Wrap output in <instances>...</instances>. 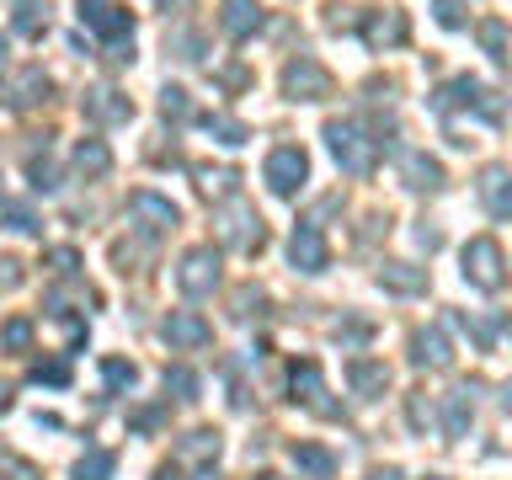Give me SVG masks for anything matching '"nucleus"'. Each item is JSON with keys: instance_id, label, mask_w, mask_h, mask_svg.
<instances>
[{"instance_id": "1", "label": "nucleus", "mask_w": 512, "mask_h": 480, "mask_svg": "<svg viewBox=\"0 0 512 480\" xmlns=\"http://www.w3.org/2000/svg\"><path fill=\"white\" fill-rule=\"evenodd\" d=\"M432 112H438L443 123H454V112H470V118H480L486 128H496L502 123V96L475 75H454V80H443V86L432 91Z\"/></svg>"}, {"instance_id": "2", "label": "nucleus", "mask_w": 512, "mask_h": 480, "mask_svg": "<svg viewBox=\"0 0 512 480\" xmlns=\"http://www.w3.org/2000/svg\"><path fill=\"white\" fill-rule=\"evenodd\" d=\"M326 144H331L336 166H342L347 176H374V171H379V150H384V144L368 134L363 123L331 118V123H326Z\"/></svg>"}, {"instance_id": "3", "label": "nucleus", "mask_w": 512, "mask_h": 480, "mask_svg": "<svg viewBox=\"0 0 512 480\" xmlns=\"http://www.w3.org/2000/svg\"><path fill=\"white\" fill-rule=\"evenodd\" d=\"M459 272H464V283H470V288H480V294H502V288H507V251H502V240H496V235L464 240Z\"/></svg>"}, {"instance_id": "4", "label": "nucleus", "mask_w": 512, "mask_h": 480, "mask_svg": "<svg viewBox=\"0 0 512 480\" xmlns=\"http://www.w3.org/2000/svg\"><path fill=\"white\" fill-rule=\"evenodd\" d=\"M214 230H219V246H230L240 256H256V251L267 246V224H262V214H256L246 198L219 203L214 208Z\"/></svg>"}, {"instance_id": "5", "label": "nucleus", "mask_w": 512, "mask_h": 480, "mask_svg": "<svg viewBox=\"0 0 512 480\" xmlns=\"http://www.w3.org/2000/svg\"><path fill=\"white\" fill-rule=\"evenodd\" d=\"M278 86H283L288 102H326V96L336 91V80H331V70L315 54H294V59L283 64Z\"/></svg>"}, {"instance_id": "6", "label": "nucleus", "mask_w": 512, "mask_h": 480, "mask_svg": "<svg viewBox=\"0 0 512 480\" xmlns=\"http://www.w3.org/2000/svg\"><path fill=\"white\" fill-rule=\"evenodd\" d=\"M219 246L214 240H203V246H187L182 262H176V288H182L187 299H208L219 288Z\"/></svg>"}, {"instance_id": "7", "label": "nucleus", "mask_w": 512, "mask_h": 480, "mask_svg": "<svg viewBox=\"0 0 512 480\" xmlns=\"http://www.w3.org/2000/svg\"><path fill=\"white\" fill-rule=\"evenodd\" d=\"M331 390H326V374H320V363L315 358H294L288 363V400L294 406H304V411H315V416H342V406L336 400H326Z\"/></svg>"}, {"instance_id": "8", "label": "nucleus", "mask_w": 512, "mask_h": 480, "mask_svg": "<svg viewBox=\"0 0 512 480\" xmlns=\"http://www.w3.org/2000/svg\"><path fill=\"white\" fill-rule=\"evenodd\" d=\"M128 214H134L144 240H160V235H171L176 224H182V208H176L171 198H160V192H150V187L128 192Z\"/></svg>"}, {"instance_id": "9", "label": "nucleus", "mask_w": 512, "mask_h": 480, "mask_svg": "<svg viewBox=\"0 0 512 480\" xmlns=\"http://www.w3.org/2000/svg\"><path fill=\"white\" fill-rule=\"evenodd\" d=\"M80 22H86L107 48L134 43V11L118 6V0H80Z\"/></svg>"}, {"instance_id": "10", "label": "nucleus", "mask_w": 512, "mask_h": 480, "mask_svg": "<svg viewBox=\"0 0 512 480\" xmlns=\"http://www.w3.org/2000/svg\"><path fill=\"white\" fill-rule=\"evenodd\" d=\"M262 176H267V187L278 192V198H294V192L310 182V155H304L299 144H278V150L267 155Z\"/></svg>"}, {"instance_id": "11", "label": "nucleus", "mask_w": 512, "mask_h": 480, "mask_svg": "<svg viewBox=\"0 0 512 480\" xmlns=\"http://www.w3.org/2000/svg\"><path fill=\"white\" fill-rule=\"evenodd\" d=\"M288 262H294V272H304V278H320V272L331 267V246H326V235H320L315 219L294 224V235H288Z\"/></svg>"}, {"instance_id": "12", "label": "nucleus", "mask_w": 512, "mask_h": 480, "mask_svg": "<svg viewBox=\"0 0 512 480\" xmlns=\"http://www.w3.org/2000/svg\"><path fill=\"white\" fill-rule=\"evenodd\" d=\"M395 171H400V182H406L411 192H443V182H448L438 155H427V150H406V144L395 150Z\"/></svg>"}, {"instance_id": "13", "label": "nucleus", "mask_w": 512, "mask_h": 480, "mask_svg": "<svg viewBox=\"0 0 512 480\" xmlns=\"http://www.w3.org/2000/svg\"><path fill=\"white\" fill-rule=\"evenodd\" d=\"M358 38L374 48V54H384V48H400L411 38V22H406V11H363L358 16Z\"/></svg>"}, {"instance_id": "14", "label": "nucleus", "mask_w": 512, "mask_h": 480, "mask_svg": "<svg viewBox=\"0 0 512 480\" xmlns=\"http://www.w3.org/2000/svg\"><path fill=\"white\" fill-rule=\"evenodd\" d=\"M48 91H54V75L43 70V64H22L11 80H6V107H16V112H32V107H43L48 102Z\"/></svg>"}, {"instance_id": "15", "label": "nucleus", "mask_w": 512, "mask_h": 480, "mask_svg": "<svg viewBox=\"0 0 512 480\" xmlns=\"http://www.w3.org/2000/svg\"><path fill=\"white\" fill-rule=\"evenodd\" d=\"M160 336H166L171 352H198L214 342V326L198 315V310H171L166 320H160Z\"/></svg>"}, {"instance_id": "16", "label": "nucleus", "mask_w": 512, "mask_h": 480, "mask_svg": "<svg viewBox=\"0 0 512 480\" xmlns=\"http://www.w3.org/2000/svg\"><path fill=\"white\" fill-rule=\"evenodd\" d=\"M475 198H480V208H486L491 219H512V166H502V160L480 166V176H475Z\"/></svg>"}, {"instance_id": "17", "label": "nucleus", "mask_w": 512, "mask_h": 480, "mask_svg": "<svg viewBox=\"0 0 512 480\" xmlns=\"http://www.w3.org/2000/svg\"><path fill=\"white\" fill-rule=\"evenodd\" d=\"M80 112H86L91 123L112 128V123H128V118H134V102H128L118 86H91L86 96H80Z\"/></svg>"}, {"instance_id": "18", "label": "nucleus", "mask_w": 512, "mask_h": 480, "mask_svg": "<svg viewBox=\"0 0 512 480\" xmlns=\"http://www.w3.org/2000/svg\"><path fill=\"white\" fill-rule=\"evenodd\" d=\"M262 22H267L262 0H224V6H219V27H224V38H230V43L256 38V32H262Z\"/></svg>"}, {"instance_id": "19", "label": "nucleus", "mask_w": 512, "mask_h": 480, "mask_svg": "<svg viewBox=\"0 0 512 480\" xmlns=\"http://www.w3.org/2000/svg\"><path fill=\"white\" fill-rule=\"evenodd\" d=\"M475 390L480 384H454V390L443 395V438L454 443V438H464V432H470V422H475Z\"/></svg>"}, {"instance_id": "20", "label": "nucleus", "mask_w": 512, "mask_h": 480, "mask_svg": "<svg viewBox=\"0 0 512 480\" xmlns=\"http://www.w3.org/2000/svg\"><path fill=\"white\" fill-rule=\"evenodd\" d=\"M411 363L416 368H448V363H454V342H448V331L443 326L411 331Z\"/></svg>"}, {"instance_id": "21", "label": "nucleus", "mask_w": 512, "mask_h": 480, "mask_svg": "<svg viewBox=\"0 0 512 480\" xmlns=\"http://www.w3.org/2000/svg\"><path fill=\"white\" fill-rule=\"evenodd\" d=\"M288 459H294V470L304 480H331L336 470H342V459H336L326 443H310V438H299L294 448H288Z\"/></svg>"}, {"instance_id": "22", "label": "nucleus", "mask_w": 512, "mask_h": 480, "mask_svg": "<svg viewBox=\"0 0 512 480\" xmlns=\"http://www.w3.org/2000/svg\"><path fill=\"white\" fill-rule=\"evenodd\" d=\"M390 363H379V358H352L347 363V384H352V395L358 400H379L384 390H390Z\"/></svg>"}, {"instance_id": "23", "label": "nucleus", "mask_w": 512, "mask_h": 480, "mask_svg": "<svg viewBox=\"0 0 512 480\" xmlns=\"http://www.w3.org/2000/svg\"><path fill=\"white\" fill-rule=\"evenodd\" d=\"M219 448H224V438H219L214 427H192L187 438L176 443V464H198V470H214Z\"/></svg>"}, {"instance_id": "24", "label": "nucleus", "mask_w": 512, "mask_h": 480, "mask_svg": "<svg viewBox=\"0 0 512 480\" xmlns=\"http://www.w3.org/2000/svg\"><path fill=\"white\" fill-rule=\"evenodd\" d=\"M427 267H411V262H384L379 267V288L384 294H427Z\"/></svg>"}, {"instance_id": "25", "label": "nucleus", "mask_w": 512, "mask_h": 480, "mask_svg": "<svg viewBox=\"0 0 512 480\" xmlns=\"http://www.w3.org/2000/svg\"><path fill=\"white\" fill-rule=\"evenodd\" d=\"M448 320H454V326H464V331H470L480 352H491V347H496V336H502V331L512 326L507 315H464V310H454Z\"/></svg>"}, {"instance_id": "26", "label": "nucleus", "mask_w": 512, "mask_h": 480, "mask_svg": "<svg viewBox=\"0 0 512 480\" xmlns=\"http://www.w3.org/2000/svg\"><path fill=\"white\" fill-rule=\"evenodd\" d=\"M192 176H198V192H203V198H224V203L235 198V182H240L235 166H192Z\"/></svg>"}, {"instance_id": "27", "label": "nucleus", "mask_w": 512, "mask_h": 480, "mask_svg": "<svg viewBox=\"0 0 512 480\" xmlns=\"http://www.w3.org/2000/svg\"><path fill=\"white\" fill-rule=\"evenodd\" d=\"M70 166H75L80 176H107V171H112L107 139H80V144H75V155H70Z\"/></svg>"}, {"instance_id": "28", "label": "nucleus", "mask_w": 512, "mask_h": 480, "mask_svg": "<svg viewBox=\"0 0 512 480\" xmlns=\"http://www.w3.org/2000/svg\"><path fill=\"white\" fill-rule=\"evenodd\" d=\"M11 27L22 38H43L48 32V0H11Z\"/></svg>"}, {"instance_id": "29", "label": "nucleus", "mask_w": 512, "mask_h": 480, "mask_svg": "<svg viewBox=\"0 0 512 480\" xmlns=\"http://www.w3.org/2000/svg\"><path fill=\"white\" fill-rule=\"evenodd\" d=\"M112 475H118V454L112 448H86L70 470V480H112Z\"/></svg>"}, {"instance_id": "30", "label": "nucleus", "mask_w": 512, "mask_h": 480, "mask_svg": "<svg viewBox=\"0 0 512 480\" xmlns=\"http://www.w3.org/2000/svg\"><path fill=\"white\" fill-rule=\"evenodd\" d=\"M203 134H214L219 144H230V150H235V144H246L251 139V128L246 123H240V118H230V112H203Z\"/></svg>"}, {"instance_id": "31", "label": "nucleus", "mask_w": 512, "mask_h": 480, "mask_svg": "<svg viewBox=\"0 0 512 480\" xmlns=\"http://www.w3.org/2000/svg\"><path fill=\"white\" fill-rule=\"evenodd\" d=\"M331 336L342 342V352H358V347L368 342V336H374V320H363V315H342V320L331 326Z\"/></svg>"}, {"instance_id": "32", "label": "nucleus", "mask_w": 512, "mask_h": 480, "mask_svg": "<svg viewBox=\"0 0 512 480\" xmlns=\"http://www.w3.org/2000/svg\"><path fill=\"white\" fill-rule=\"evenodd\" d=\"M0 347H6L11 358H27V352H32V320L27 315H11L6 326H0Z\"/></svg>"}, {"instance_id": "33", "label": "nucleus", "mask_w": 512, "mask_h": 480, "mask_svg": "<svg viewBox=\"0 0 512 480\" xmlns=\"http://www.w3.org/2000/svg\"><path fill=\"white\" fill-rule=\"evenodd\" d=\"M27 182H32V192H59L64 182H59V166H54V155H27Z\"/></svg>"}, {"instance_id": "34", "label": "nucleus", "mask_w": 512, "mask_h": 480, "mask_svg": "<svg viewBox=\"0 0 512 480\" xmlns=\"http://www.w3.org/2000/svg\"><path fill=\"white\" fill-rule=\"evenodd\" d=\"M475 32H480V48H486L496 64L512 59V54H507V22H502V16H486V22H480Z\"/></svg>"}, {"instance_id": "35", "label": "nucleus", "mask_w": 512, "mask_h": 480, "mask_svg": "<svg viewBox=\"0 0 512 480\" xmlns=\"http://www.w3.org/2000/svg\"><path fill=\"white\" fill-rule=\"evenodd\" d=\"M160 384H166V395H176V400H198L203 395V379L192 374V368H182V363H171Z\"/></svg>"}, {"instance_id": "36", "label": "nucleus", "mask_w": 512, "mask_h": 480, "mask_svg": "<svg viewBox=\"0 0 512 480\" xmlns=\"http://www.w3.org/2000/svg\"><path fill=\"white\" fill-rule=\"evenodd\" d=\"M166 48L182 64H203V32H192V27H176L171 38H166Z\"/></svg>"}, {"instance_id": "37", "label": "nucleus", "mask_w": 512, "mask_h": 480, "mask_svg": "<svg viewBox=\"0 0 512 480\" xmlns=\"http://www.w3.org/2000/svg\"><path fill=\"white\" fill-rule=\"evenodd\" d=\"M102 384H107V395H123V390H134V384H139V368L123 363V358H107L102 363Z\"/></svg>"}, {"instance_id": "38", "label": "nucleus", "mask_w": 512, "mask_h": 480, "mask_svg": "<svg viewBox=\"0 0 512 480\" xmlns=\"http://www.w3.org/2000/svg\"><path fill=\"white\" fill-rule=\"evenodd\" d=\"M43 267L54 272V278H80V251L75 246H54V251H43Z\"/></svg>"}, {"instance_id": "39", "label": "nucleus", "mask_w": 512, "mask_h": 480, "mask_svg": "<svg viewBox=\"0 0 512 480\" xmlns=\"http://www.w3.org/2000/svg\"><path fill=\"white\" fill-rule=\"evenodd\" d=\"M160 118H166V123H187L192 118V96L182 86H166V91H160Z\"/></svg>"}, {"instance_id": "40", "label": "nucleus", "mask_w": 512, "mask_h": 480, "mask_svg": "<svg viewBox=\"0 0 512 480\" xmlns=\"http://www.w3.org/2000/svg\"><path fill=\"white\" fill-rule=\"evenodd\" d=\"M0 480H43V470L32 459H22L16 448H0Z\"/></svg>"}, {"instance_id": "41", "label": "nucleus", "mask_w": 512, "mask_h": 480, "mask_svg": "<svg viewBox=\"0 0 512 480\" xmlns=\"http://www.w3.org/2000/svg\"><path fill=\"white\" fill-rule=\"evenodd\" d=\"M235 320H251V315H267V288H256V283H246L235 294V310H230Z\"/></svg>"}, {"instance_id": "42", "label": "nucleus", "mask_w": 512, "mask_h": 480, "mask_svg": "<svg viewBox=\"0 0 512 480\" xmlns=\"http://www.w3.org/2000/svg\"><path fill=\"white\" fill-rule=\"evenodd\" d=\"M0 219H6L16 235H38V230H43V224H38V214H32L27 203H0Z\"/></svg>"}, {"instance_id": "43", "label": "nucleus", "mask_w": 512, "mask_h": 480, "mask_svg": "<svg viewBox=\"0 0 512 480\" xmlns=\"http://www.w3.org/2000/svg\"><path fill=\"white\" fill-rule=\"evenodd\" d=\"M32 384H54V390H64V384H70V363H64V358L38 363V368H32Z\"/></svg>"}, {"instance_id": "44", "label": "nucleus", "mask_w": 512, "mask_h": 480, "mask_svg": "<svg viewBox=\"0 0 512 480\" xmlns=\"http://www.w3.org/2000/svg\"><path fill=\"white\" fill-rule=\"evenodd\" d=\"M406 422H411V432H427L432 427V400L416 390V395H406Z\"/></svg>"}, {"instance_id": "45", "label": "nucleus", "mask_w": 512, "mask_h": 480, "mask_svg": "<svg viewBox=\"0 0 512 480\" xmlns=\"http://www.w3.org/2000/svg\"><path fill=\"white\" fill-rule=\"evenodd\" d=\"M432 16H438V27L459 32L464 27V0H432Z\"/></svg>"}, {"instance_id": "46", "label": "nucleus", "mask_w": 512, "mask_h": 480, "mask_svg": "<svg viewBox=\"0 0 512 480\" xmlns=\"http://www.w3.org/2000/svg\"><path fill=\"white\" fill-rule=\"evenodd\" d=\"M27 272H22V262H16V256H0V294H11L16 283H22Z\"/></svg>"}, {"instance_id": "47", "label": "nucleus", "mask_w": 512, "mask_h": 480, "mask_svg": "<svg viewBox=\"0 0 512 480\" xmlns=\"http://www.w3.org/2000/svg\"><path fill=\"white\" fill-rule=\"evenodd\" d=\"M160 422H166V411H160V406H150V411H134V416H128V427H134V432H155Z\"/></svg>"}, {"instance_id": "48", "label": "nucleus", "mask_w": 512, "mask_h": 480, "mask_svg": "<svg viewBox=\"0 0 512 480\" xmlns=\"http://www.w3.org/2000/svg\"><path fill=\"white\" fill-rule=\"evenodd\" d=\"M416 246H422V251H438V246H443V230H427V224H422V230H416Z\"/></svg>"}, {"instance_id": "49", "label": "nucleus", "mask_w": 512, "mask_h": 480, "mask_svg": "<svg viewBox=\"0 0 512 480\" xmlns=\"http://www.w3.org/2000/svg\"><path fill=\"white\" fill-rule=\"evenodd\" d=\"M368 480H406V475H400L395 464H379V470H368Z\"/></svg>"}, {"instance_id": "50", "label": "nucleus", "mask_w": 512, "mask_h": 480, "mask_svg": "<svg viewBox=\"0 0 512 480\" xmlns=\"http://www.w3.org/2000/svg\"><path fill=\"white\" fill-rule=\"evenodd\" d=\"M150 480H182V464H160V470Z\"/></svg>"}, {"instance_id": "51", "label": "nucleus", "mask_w": 512, "mask_h": 480, "mask_svg": "<svg viewBox=\"0 0 512 480\" xmlns=\"http://www.w3.org/2000/svg\"><path fill=\"white\" fill-rule=\"evenodd\" d=\"M496 406H502V411H507V416H512V379H507V384H502V400H496Z\"/></svg>"}, {"instance_id": "52", "label": "nucleus", "mask_w": 512, "mask_h": 480, "mask_svg": "<svg viewBox=\"0 0 512 480\" xmlns=\"http://www.w3.org/2000/svg\"><path fill=\"white\" fill-rule=\"evenodd\" d=\"M6 54H11V38H0V70H6Z\"/></svg>"}, {"instance_id": "53", "label": "nucleus", "mask_w": 512, "mask_h": 480, "mask_svg": "<svg viewBox=\"0 0 512 480\" xmlns=\"http://www.w3.org/2000/svg\"><path fill=\"white\" fill-rule=\"evenodd\" d=\"M160 6H166V11H171V6H192V0H160Z\"/></svg>"}, {"instance_id": "54", "label": "nucleus", "mask_w": 512, "mask_h": 480, "mask_svg": "<svg viewBox=\"0 0 512 480\" xmlns=\"http://www.w3.org/2000/svg\"><path fill=\"white\" fill-rule=\"evenodd\" d=\"M251 480H283V475H267V470H262V475H251Z\"/></svg>"}, {"instance_id": "55", "label": "nucleus", "mask_w": 512, "mask_h": 480, "mask_svg": "<svg viewBox=\"0 0 512 480\" xmlns=\"http://www.w3.org/2000/svg\"><path fill=\"white\" fill-rule=\"evenodd\" d=\"M427 480H443V475H427Z\"/></svg>"}]
</instances>
